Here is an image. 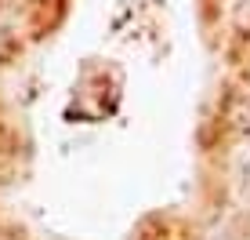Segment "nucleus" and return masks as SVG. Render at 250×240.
Returning <instances> with one entry per match:
<instances>
[{
    "instance_id": "f257e3e1",
    "label": "nucleus",
    "mask_w": 250,
    "mask_h": 240,
    "mask_svg": "<svg viewBox=\"0 0 250 240\" xmlns=\"http://www.w3.org/2000/svg\"><path fill=\"white\" fill-rule=\"evenodd\" d=\"M225 120L236 131H243L250 135V91H239V95H232L229 98V106H225Z\"/></svg>"
},
{
    "instance_id": "7ed1b4c3",
    "label": "nucleus",
    "mask_w": 250,
    "mask_h": 240,
    "mask_svg": "<svg viewBox=\"0 0 250 240\" xmlns=\"http://www.w3.org/2000/svg\"><path fill=\"white\" fill-rule=\"evenodd\" d=\"M7 55H11V40H7V33L0 29V58H7Z\"/></svg>"
},
{
    "instance_id": "f03ea898",
    "label": "nucleus",
    "mask_w": 250,
    "mask_h": 240,
    "mask_svg": "<svg viewBox=\"0 0 250 240\" xmlns=\"http://www.w3.org/2000/svg\"><path fill=\"white\" fill-rule=\"evenodd\" d=\"M236 178H239V182H250V142L243 145V149H239L236 153Z\"/></svg>"
}]
</instances>
